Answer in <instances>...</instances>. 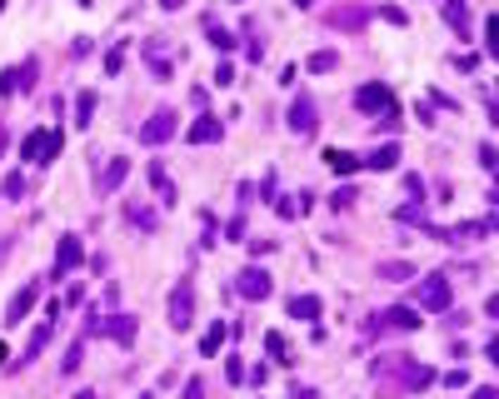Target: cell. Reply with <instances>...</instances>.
I'll return each instance as SVG.
<instances>
[{
	"label": "cell",
	"instance_id": "obj_31",
	"mask_svg": "<svg viewBox=\"0 0 499 399\" xmlns=\"http://www.w3.org/2000/svg\"><path fill=\"white\" fill-rule=\"evenodd\" d=\"M120 65H125V50H120V45H115V50H110V55H105V70H110V75H115V70H120Z\"/></svg>",
	"mask_w": 499,
	"mask_h": 399
},
{
	"label": "cell",
	"instance_id": "obj_32",
	"mask_svg": "<svg viewBox=\"0 0 499 399\" xmlns=\"http://www.w3.org/2000/svg\"><path fill=\"white\" fill-rule=\"evenodd\" d=\"M484 45L499 50V20H484Z\"/></svg>",
	"mask_w": 499,
	"mask_h": 399
},
{
	"label": "cell",
	"instance_id": "obj_5",
	"mask_svg": "<svg viewBox=\"0 0 499 399\" xmlns=\"http://www.w3.org/2000/svg\"><path fill=\"white\" fill-rule=\"evenodd\" d=\"M180 125H175V110H155V115L140 125V145H165Z\"/></svg>",
	"mask_w": 499,
	"mask_h": 399
},
{
	"label": "cell",
	"instance_id": "obj_27",
	"mask_svg": "<svg viewBox=\"0 0 499 399\" xmlns=\"http://www.w3.org/2000/svg\"><path fill=\"white\" fill-rule=\"evenodd\" d=\"M130 220L140 224V230H155V224H160V215H155V210H145V205H130Z\"/></svg>",
	"mask_w": 499,
	"mask_h": 399
},
{
	"label": "cell",
	"instance_id": "obj_9",
	"mask_svg": "<svg viewBox=\"0 0 499 399\" xmlns=\"http://www.w3.org/2000/svg\"><path fill=\"white\" fill-rule=\"evenodd\" d=\"M484 235H489V220H469V224H455V230H445L439 240H445V245H479Z\"/></svg>",
	"mask_w": 499,
	"mask_h": 399
},
{
	"label": "cell",
	"instance_id": "obj_34",
	"mask_svg": "<svg viewBox=\"0 0 499 399\" xmlns=\"http://www.w3.org/2000/svg\"><path fill=\"white\" fill-rule=\"evenodd\" d=\"M200 394H205V384H200V379H190V384H185V399H200Z\"/></svg>",
	"mask_w": 499,
	"mask_h": 399
},
{
	"label": "cell",
	"instance_id": "obj_35",
	"mask_svg": "<svg viewBox=\"0 0 499 399\" xmlns=\"http://www.w3.org/2000/svg\"><path fill=\"white\" fill-rule=\"evenodd\" d=\"M474 399H499V389H489V384H484V389H474Z\"/></svg>",
	"mask_w": 499,
	"mask_h": 399
},
{
	"label": "cell",
	"instance_id": "obj_10",
	"mask_svg": "<svg viewBox=\"0 0 499 399\" xmlns=\"http://www.w3.org/2000/svg\"><path fill=\"white\" fill-rule=\"evenodd\" d=\"M315 125H320V120H315V100L300 95V100L290 105V130H295V135H315Z\"/></svg>",
	"mask_w": 499,
	"mask_h": 399
},
{
	"label": "cell",
	"instance_id": "obj_12",
	"mask_svg": "<svg viewBox=\"0 0 499 399\" xmlns=\"http://www.w3.org/2000/svg\"><path fill=\"white\" fill-rule=\"evenodd\" d=\"M35 295H40V284H25V290H20V295L6 305V324H20V319L35 310Z\"/></svg>",
	"mask_w": 499,
	"mask_h": 399
},
{
	"label": "cell",
	"instance_id": "obj_2",
	"mask_svg": "<svg viewBox=\"0 0 499 399\" xmlns=\"http://www.w3.org/2000/svg\"><path fill=\"white\" fill-rule=\"evenodd\" d=\"M20 160H30V165L61 160V130H30V135L20 140Z\"/></svg>",
	"mask_w": 499,
	"mask_h": 399
},
{
	"label": "cell",
	"instance_id": "obj_36",
	"mask_svg": "<svg viewBox=\"0 0 499 399\" xmlns=\"http://www.w3.org/2000/svg\"><path fill=\"white\" fill-rule=\"evenodd\" d=\"M290 399H320V394H315V389H295Z\"/></svg>",
	"mask_w": 499,
	"mask_h": 399
},
{
	"label": "cell",
	"instance_id": "obj_22",
	"mask_svg": "<svg viewBox=\"0 0 499 399\" xmlns=\"http://www.w3.org/2000/svg\"><path fill=\"white\" fill-rule=\"evenodd\" d=\"M310 70H315V75L340 70V50H315V55H310Z\"/></svg>",
	"mask_w": 499,
	"mask_h": 399
},
{
	"label": "cell",
	"instance_id": "obj_25",
	"mask_svg": "<svg viewBox=\"0 0 499 399\" xmlns=\"http://www.w3.org/2000/svg\"><path fill=\"white\" fill-rule=\"evenodd\" d=\"M205 30H210V45H215V50H235V35H230V30H220L215 20H205Z\"/></svg>",
	"mask_w": 499,
	"mask_h": 399
},
{
	"label": "cell",
	"instance_id": "obj_18",
	"mask_svg": "<svg viewBox=\"0 0 499 399\" xmlns=\"http://www.w3.org/2000/svg\"><path fill=\"white\" fill-rule=\"evenodd\" d=\"M150 185L160 190V205H175V200H180L175 185H170V175H165V165H150Z\"/></svg>",
	"mask_w": 499,
	"mask_h": 399
},
{
	"label": "cell",
	"instance_id": "obj_1",
	"mask_svg": "<svg viewBox=\"0 0 499 399\" xmlns=\"http://www.w3.org/2000/svg\"><path fill=\"white\" fill-rule=\"evenodd\" d=\"M450 295H455L450 274H424L415 284V310H450Z\"/></svg>",
	"mask_w": 499,
	"mask_h": 399
},
{
	"label": "cell",
	"instance_id": "obj_17",
	"mask_svg": "<svg viewBox=\"0 0 499 399\" xmlns=\"http://www.w3.org/2000/svg\"><path fill=\"white\" fill-rule=\"evenodd\" d=\"M360 165H369V170H395V165H400V145H379V150H369Z\"/></svg>",
	"mask_w": 499,
	"mask_h": 399
},
{
	"label": "cell",
	"instance_id": "obj_14",
	"mask_svg": "<svg viewBox=\"0 0 499 399\" xmlns=\"http://www.w3.org/2000/svg\"><path fill=\"white\" fill-rule=\"evenodd\" d=\"M355 105L374 115V110H384V105H390V90H384V85H360V90H355Z\"/></svg>",
	"mask_w": 499,
	"mask_h": 399
},
{
	"label": "cell",
	"instance_id": "obj_8",
	"mask_svg": "<svg viewBox=\"0 0 499 399\" xmlns=\"http://www.w3.org/2000/svg\"><path fill=\"white\" fill-rule=\"evenodd\" d=\"M125 175H130V160H125V155H115V160H110V165L100 170V180H95V190H100V195H115V190L125 185Z\"/></svg>",
	"mask_w": 499,
	"mask_h": 399
},
{
	"label": "cell",
	"instance_id": "obj_6",
	"mask_svg": "<svg viewBox=\"0 0 499 399\" xmlns=\"http://www.w3.org/2000/svg\"><path fill=\"white\" fill-rule=\"evenodd\" d=\"M270 290H274V279L265 270H255V265L235 274V295H245V300H270Z\"/></svg>",
	"mask_w": 499,
	"mask_h": 399
},
{
	"label": "cell",
	"instance_id": "obj_15",
	"mask_svg": "<svg viewBox=\"0 0 499 399\" xmlns=\"http://www.w3.org/2000/svg\"><path fill=\"white\" fill-rule=\"evenodd\" d=\"M369 20V11H360V6H340V11H329V25L335 30H360Z\"/></svg>",
	"mask_w": 499,
	"mask_h": 399
},
{
	"label": "cell",
	"instance_id": "obj_28",
	"mask_svg": "<svg viewBox=\"0 0 499 399\" xmlns=\"http://www.w3.org/2000/svg\"><path fill=\"white\" fill-rule=\"evenodd\" d=\"M25 195V175L15 170V175H6V200H20Z\"/></svg>",
	"mask_w": 499,
	"mask_h": 399
},
{
	"label": "cell",
	"instance_id": "obj_39",
	"mask_svg": "<svg viewBox=\"0 0 499 399\" xmlns=\"http://www.w3.org/2000/svg\"><path fill=\"white\" fill-rule=\"evenodd\" d=\"M295 6H300V11H310V6H315V0H295Z\"/></svg>",
	"mask_w": 499,
	"mask_h": 399
},
{
	"label": "cell",
	"instance_id": "obj_21",
	"mask_svg": "<svg viewBox=\"0 0 499 399\" xmlns=\"http://www.w3.org/2000/svg\"><path fill=\"white\" fill-rule=\"evenodd\" d=\"M290 319H320V300L315 295H295L290 300Z\"/></svg>",
	"mask_w": 499,
	"mask_h": 399
},
{
	"label": "cell",
	"instance_id": "obj_11",
	"mask_svg": "<svg viewBox=\"0 0 499 399\" xmlns=\"http://www.w3.org/2000/svg\"><path fill=\"white\" fill-rule=\"evenodd\" d=\"M220 135H225V125H220V115H200V120H195V125L185 130V140H190V145H215Z\"/></svg>",
	"mask_w": 499,
	"mask_h": 399
},
{
	"label": "cell",
	"instance_id": "obj_24",
	"mask_svg": "<svg viewBox=\"0 0 499 399\" xmlns=\"http://www.w3.org/2000/svg\"><path fill=\"white\" fill-rule=\"evenodd\" d=\"M445 15H450V25L460 30V40H465V25H469V11H465V0H450L445 6Z\"/></svg>",
	"mask_w": 499,
	"mask_h": 399
},
{
	"label": "cell",
	"instance_id": "obj_37",
	"mask_svg": "<svg viewBox=\"0 0 499 399\" xmlns=\"http://www.w3.org/2000/svg\"><path fill=\"white\" fill-rule=\"evenodd\" d=\"M75 399H100V394H95V389H85V394H75Z\"/></svg>",
	"mask_w": 499,
	"mask_h": 399
},
{
	"label": "cell",
	"instance_id": "obj_4",
	"mask_svg": "<svg viewBox=\"0 0 499 399\" xmlns=\"http://www.w3.org/2000/svg\"><path fill=\"white\" fill-rule=\"evenodd\" d=\"M369 329H374V334H384V329H419V310H415V305H390V310L374 315Z\"/></svg>",
	"mask_w": 499,
	"mask_h": 399
},
{
	"label": "cell",
	"instance_id": "obj_40",
	"mask_svg": "<svg viewBox=\"0 0 499 399\" xmlns=\"http://www.w3.org/2000/svg\"><path fill=\"white\" fill-rule=\"evenodd\" d=\"M140 399H150V394H140Z\"/></svg>",
	"mask_w": 499,
	"mask_h": 399
},
{
	"label": "cell",
	"instance_id": "obj_29",
	"mask_svg": "<svg viewBox=\"0 0 499 399\" xmlns=\"http://www.w3.org/2000/svg\"><path fill=\"white\" fill-rule=\"evenodd\" d=\"M80 355H85V345H70V355L61 360V374H75L80 369Z\"/></svg>",
	"mask_w": 499,
	"mask_h": 399
},
{
	"label": "cell",
	"instance_id": "obj_33",
	"mask_svg": "<svg viewBox=\"0 0 499 399\" xmlns=\"http://www.w3.org/2000/svg\"><path fill=\"white\" fill-rule=\"evenodd\" d=\"M479 165H484V170H494V165H499V160H494V145H479Z\"/></svg>",
	"mask_w": 499,
	"mask_h": 399
},
{
	"label": "cell",
	"instance_id": "obj_13",
	"mask_svg": "<svg viewBox=\"0 0 499 399\" xmlns=\"http://www.w3.org/2000/svg\"><path fill=\"white\" fill-rule=\"evenodd\" d=\"M75 265H80V240H75V235H65V240H61V250H55V279L70 274Z\"/></svg>",
	"mask_w": 499,
	"mask_h": 399
},
{
	"label": "cell",
	"instance_id": "obj_38",
	"mask_svg": "<svg viewBox=\"0 0 499 399\" xmlns=\"http://www.w3.org/2000/svg\"><path fill=\"white\" fill-rule=\"evenodd\" d=\"M160 6H165V11H175V6H180V0H160Z\"/></svg>",
	"mask_w": 499,
	"mask_h": 399
},
{
	"label": "cell",
	"instance_id": "obj_16",
	"mask_svg": "<svg viewBox=\"0 0 499 399\" xmlns=\"http://www.w3.org/2000/svg\"><path fill=\"white\" fill-rule=\"evenodd\" d=\"M324 165L329 170H335V175H355V170H360V155H350V150H324Z\"/></svg>",
	"mask_w": 499,
	"mask_h": 399
},
{
	"label": "cell",
	"instance_id": "obj_30",
	"mask_svg": "<svg viewBox=\"0 0 499 399\" xmlns=\"http://www.w3.org/2000/svg\"><path fill=\"white\" fill-rule=\"evenodd\" d=\"M355 200H360V195H355V190H350V185H345V190H335V200H329V205H335V210H350V205H355Z\"/></svg>",
	"mask_w": 499,
	"mask_h": 399
},
{
	"label": "cell",
	"instance_id": "obj_26",
	"mask_svg": "<svg viewBox=\"0 0 499 399\" xmlns=\"http://www.w3.org/2000/svg\"><path fill=\"white\" fill-rule=\"evenodd\" d=\"M90 115H95V90H85L75 100V125H90Z\"/></svg>",
	"mask_w": 499,
	"mask_h": 399
},
{
	"label": "cell",
	"instance_id": "obj_7",
	"mask_svg": "<svg viewBox=\"0 0 499 399\" xmlns=\"http://www.w3.org/2000/svg\"><path fill=\"white\" fill-rule=\"evenodd\" d=\"M190 315H195V290H190V279H180V290L170 295V324L190 329Z\"/></svg>",
	"mask_w": 499,
	"mask_h": 399
},
{
	"label": "cell",
	"instance_id": "obj_3",
	"mask_svg": "<svg viewBox=\"0 0 499 399\" xmlns=\"http://www.w3.org/2000/svg\"><path fill=\"white\" fill-rule=\"evenodd\" d=\"M90 334H110V339H120V345H130L135 339V319L130 315H90Z\"/></svg>",
	"mask_w": 499,
	"mask_h": 399
},
{
	"label": "cell",
	"instance_id": "obj_20",
	"mask_svg": "<svg viewBox=\"0 0 499 399\" xmlns=\"http://www.w3.org/2000/svg\"><path fill=\"white\" fill-rule=\"evenodd\" d=\"M225 334H230V329L215 319V324L205 329V339H200V355H205V360H210V355H220V345H225Z\"/></svg>",
	"mask_w": 499,
	"mask_h": 399
},
{
	"label": "cell",
	"instance_id": "obj_23",
	"mask_svg": "<svg viewBox=\"0 0 499 399\" xmlns=\"http://www.w3.org/2000/svg\"><path fill=\"white\" fill-rule=\"evenodd\" d=\"M45 345H50V324H40V329L30 334V345H25V355H20V365H30V360H35V355H40Z\"/></svg>",
	"mask_w": 499,
	"mask_h": 399
},
{
	"label": "cell",
	"instance_id": "obj_19",
	"mask_svg": "<svg viewBox=\"0 0 499 399\" xmlns=\"http://www.w3.org/2000/svg\"><path fill=\"white\" fill-rule=\"evenodd\" d=\"M379 279H395V284H400V279H419V270L405 265V260H384V265H379Z\"/></svg>",
	"mask_w": 499,
	"mask_h": 399
}]
</instances>
